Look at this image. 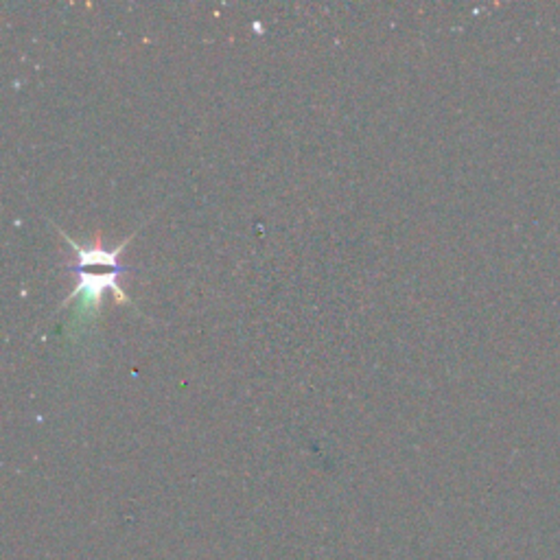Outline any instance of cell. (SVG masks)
I'll return each mask as SVG.
<instances>
[{
  "label": "cell",
  "instance_id": "cell-1",
  "mask_svg": "<svg viewBox=\"0 0 560 560\" xmlns=\"http://www.w3.org/2000/svg\"><path fill=\"white\" fill-rule=\"evenodd\" d=\"M59 235L64 237V241L73 247V252L77 254V287L68 294V298L62 302V306H68L71 302H77V320L92 318V314H97L99 306H101L103 291L112 289L116 294V298L125 305H132V298L127 296V291L123 289L121 276L125 274V267L121 265L118 256L127 250L130 241L136 237V232H132L130 237H125L118 243L114 250H106L101 246H83L77 243L68 235L66 230L57 228Z\"/></svg>",
  "mask_w": 560,
  "mask_h": 560
}]
</instances>
